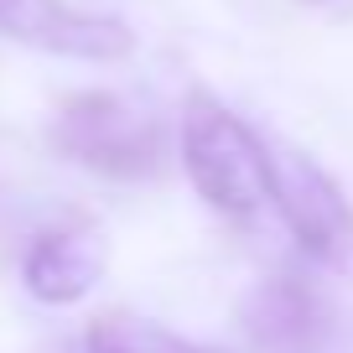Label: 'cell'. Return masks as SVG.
I'll list each match as a JSON object with an SVG mask.
<instances>
[{
    "mask_svg": "<svg viewBox=\"0 0 353 353\" xmlns=\"http://www.w3.org/2000/svg\"><path fill=\"white\" fill-rule=\"evenodd\" d=\"M317 6H327V0H317Z\"/></svg>",
    "mask_w": 353,
    "mask_h": 353,
    "instance_id": "ba28073f",
    "label": "cell"
},
{
    "mask_svg": "<svg viewBox=\"0 0 353 353\" xmlns=\"http://www.w3.org/2000/svg\"><path fill=\"white\" fill-rule=\"evenodd\" d=\"M104 250L99 234L83 223H57V229L32 234V244L21 250V286L32 291L42 307H73L99 286Z\"/></svg>",
    "mask_w": 353,
    "mask_h": 353,
    "instance_id": "8992f818",
    "label": "cell"
},
{
    "mask_svg": "<svg viewBox=\"0 0 353 353\" xmlns=\"http://www.w3.org/2000/svg\"><path fill=\"white\" fill-rule=\"evenodd\" d=\"M63 353H213L203 343L182 338V332L161 327L151 317H130V312H104L94 317Z\"/></svg>",
    "mask_w": 353,
    "mask_h": 353,
    "instance_id": "52a82bcc",
    "label": "cell"
},
{
    "mask_svg": "<svg viewBox=\"0 0 353 353\" xmlns=\"http://www.w3.org/2000/svg\"><path fill=\"white\" fill-rule=\"evenodd\" d=\"M250 353H348L338 301L307 270H270L234 307Z\"/></svg>",
    "mask_w": 353,
    "mask_h": 353,
    "instance_id": "3957f363",
    "label": "cell"
},
{
    "mask_svg": "<svg viewBox=\"0 0 353 353\" xmlns=\"http://www.w3.org/2000/svg\"><path fill=\"white\" fill-rule=\"evenodd\" d=\"M182 172L223 219H254L276 203V145L208 88L182 99Z\"/></svg>",
    "mask_w": 353,
    "mask_h": 353,
    "instance_id": "6da1fadb",
    "label": "cell"
},
{
    "mask_svg": "<svg viewBox=\"0 0 353 353\" xmlns=\"http://www.w3.org/2000/svg\"><path fill=\"white\" fill-rule=\"evenodd\" d=\"M270 213L286 223L291 244L312 270L353 281V203L322 161H312L307 151H276Z\"/></svg>",
    "mask_w": 353,
    "mask_h": 353,
    "instance_id": "277c9868",
    "label": "cell"
},
{
    "mask_svg": "<svg viewBox=\"0 0 353 353\" xmlns=\"http://www.w3.org/2000/svg\"><path fill=\"white\" fill-rule=\"evenodd\" d=\"M0 37L73 63H120L135 52L130 21L110 11H83L73 0H0Z\"/></svg>",
    "mask_w": 353,
    "mask_h": 353,
    "instance_id": "5b68a950",
    "label": "cell"
},
{
    "mask_svg": "<svg viewBox=\"0 0 353 353\" xmlns=\"http://www.w3.org/2000/svg\"><path fill=\"white\" fill-rule=\"evenodd\" d=\"M52 145L63 161L104 182H145L161 172V125L114 88L68 94L52 114Z\"/></svg>",
    "mask_w": 353,
    "mask_h": 353,
    "instance_id": "7a4b0ae2",
    "label": "cell"
}]
</instances>
